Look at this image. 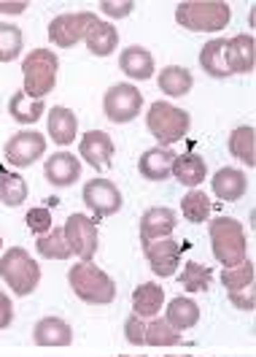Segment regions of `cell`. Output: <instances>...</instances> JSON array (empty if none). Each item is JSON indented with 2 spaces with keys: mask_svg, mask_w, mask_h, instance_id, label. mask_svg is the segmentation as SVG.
Masks as SVG:
<instances>
[{
  "mask_svg": "<svg viewBox=\"0 0 256 357\" xmlns=\"http://www.w3.org/2000/svg\"><path fill=\"white\" fill-rule=\"evenodd\" d=\"M35 249L43 260H67L73 255V249L67 244V236H65V225L63 227H51L46 236L35 238Z\"/></svg>",
  "mask_w": 256,
  "mask_h": 357,
  "instance_id": "cell-27",
  "label": "cell"
},
{
  "mask_svg": "<svg viewBox=\"0 0 256 357\" xmlns=\"http://www.w3.org/2000/svg\"><path fill=\"white\" fill-rule=\"evenodd\" d=\"M79 149H81V157H84L95 171H103L108 162H111L113 152H116L113 138L108 133H103V130H89V133H84V138L79 141Z\"/></svg>",
  "mask_w": 256,
  "mask_h": 357,
  "instance_id": "cell-16",
  "label": "cell"
},
{
  "mask_svg": "<svg viewBox=\"0 0 256 357\" xmlns=\"http://www.w3.org/2000/svg\"><path fill=\"white\" fill-rule=\"evenodd\" d=\"M184 187H189V190H197V184H202L205 176H208V165H205V160L200 155H194V152H186V155H178L175 157V162H173V174Z\"/></svg>",
  "mask_w": 256,
  "mask_h": 357,
  "instance_id": "cell-22",
  "label": "cell"
},
{
  "mask_svg": "<svg viewBox=\"0 0 256 357\" xmlns=\"http://www.w3.org/2000/svg\"><path fill=\"white\" fill-rule=\"evenodd\" d=\"M146 128L162 146H168V144H175V141H181L184 135L189 133L192 119L184 109L173 106L168 100H157L146 112Z\"/></svg>",
  "mask_w": 256,
  "mask_h": 357,
  "instance_id": "cell-6",
  "label": "cell"
},
{
  "mask_svg": "<svg viewBox=\"0 0 256 357\" xmlns=\"http://www.w3.org/2000/svg\"><path fill=\"white\" fill-rule=\"evenodd\" d=\"M67 282H70V290L76 292V298L89 306H106L116 298V282L92 260L89 263L79 260L67 271Z\"/></svg>",
  "mask_w": 256,
  "mask_h": 357,
  "instance_id": "cell-1",
  "label": "cell"
},
{
  "mask_svg": "<svg viewBox=\"0 0 256 357\" xmlns=\"http://www.w3.org/2000/svg\"><path fill=\"white\" fill-rule=\"evenodd\" d=\"M33 341L38 347H70L73 344V328L60 317H43L35 322Z\"/></svg>",
  "mask_w": 256,
  "mask_h": 357,
  "instance_id": "cell-19",
  "label": "cell"
},
{
  "mask_svg": "<svg viewBox=\"0 0 256 357\" xmlns=\"http://www.w3.org/2000/svg\"><path fill=\"white\" fill-rule=\"evenodd\" d=\"M24 220H27V227H30L35 236H46V233L54 227V222H51V211H49V208H43V206L30 208Z\"/></svg>",
  "mask_w": 256,
  "mask_h": 357,
  "instance_id": "cell-37",
  "label": "cell"
},
{
  "mask_svg": "<svg viewBox=\"0 0 256 357\" xmlns=\"http://www.w3.org/2000/svg\"><path fill=\"white\" fill-rule=\"evenodd\" d=\"M230 6L221 0H186L175 8V22L192 33H218L230 24Z\"/></svg>",
  "mask_w": 256,
  "mask_h": 357,
  "instance_id": "cell-3",
  "label": "cell"
},
{
  "mask_svg": "<svg viewBox=\"0 0 256 357\" xmlns=\"http://www.w3.org/2000/svg\"><path fill=\"white\" fill-rule=\"evenodd\" d=\"M0 246H3V238H0Z\"/></svg>",
  "mask_w": 256,
  "mask_h": 357,
  "instance_id": "cell-44",
  "label": "cell"
},
{
  "mask_svg": "<svg viewBox=\"0 0 256 357\" xmlns=\"http://www.w3.org/2000/svg\"><path fill=\"white\" fill-rule=\"evenodd\" d=\"M46 149V138L38 130H22L14 133L6 141V160L14 165V168H30Z\"/></svg>",
  "mask_w": 256,
  "mask_h": 357,
  "instance_id": "cell-11",
  "label": "cell"
},
{
  "mask_svg": "<svg viewBox=\"0 0 256 357\" xmlns=\"http://www.w3.org/2000/svg\"><path fill=\"white\" fill-rule=\"evenodd\" d=\"M57 68H60V60L49 49H33L30 54H24L22 60L24 95L35 100H46V95L57 84Z\"/></svg>",
  "mask_w": 256,
  "mask_h": 357,
  "instance_id": "cell-5",
  "label": "cell"
},
{
  "mask_svg": "<svg viewBox=\"0 0 256 357\" xmlns=\"http://www.w3.org/2000/svg\"><path fill=\"white\" fill-rule=\"evenodd\" d=\"M178 282L186 292H205L211 290V284H214V271L208 266H200V263L189 260L184 266V271L178 273Z\"/></svg>",
  "mask_w": 256,
  "mask_h": 357,
  "instance_id": "cell-31",
  "label": "cell"
},
{
  "mask_svg": "<svg viewBox=\"0 0 256 357\" xmlns=\"http://www.w3.org/2000/svg\"><path fill=\"white\" fill-rule=\"evenodd\" d=\"M0 279L8 284V290L17 292L19 298L33 295L41 284V266L30 257L27 249L11 246L0 257Z\"/></svg>",
  "mask_w": 256,
  "mask_h": 357,
  "instance_id": "cell-2",
  "label": "cell"
},
{
  "mask_svg": "<svg viewBox=\"0 0 256 357\" xmlns=\"http://www.w3.org/2000/svg\"><path fill=\"white\" fill-rule=\"evenodd\" d=\"M119 68L122 73L135 79V82H146L154 76V54L143 46H127L119 54Z\"/></svg>",
  "mask_w": 256,
  "mask_h": 357,
  "instance_id": "cell-20",
  "label": "cell"
},
{
  "mask_svg": "<svg viewBox=\"0 0 256 357\" xmlns=\"http://www.w3.org/2000/svg\"><path fill=\"white\" fill-rule=\"evenodd\" d=\"M254 63H256L254 36L243 33V36H235V38H227V44H224V66L230 70V76L251 73Z\"/></svg>",
  "mask_w": 256,
  "mask_h": 357,
  "instance_id": "cell-12",
  "label": "cell"
},
{
  "mask_svg": "<svg viewBox=\"0 0 256 357\" xmlns=\"http://www.w3.org/2000/svg\"><path fill=\"white\" fill-rule=\"evenodd\" d=\"M125 338H127L132 347H143L146 344V322L138 314H129L127 317V322H125Z\"/></svg>",
  "mask_w": 256,
  "mask_h": 357,
  "instance_id": "cell-38",
  "label": "cell"
},
{
  "mask_svg": "<svg viewBox=\"0 0 256 357\" xmlns=\"http://www.w3.org/2000/svg\"><path fill=\"white\" fill-rule=\"evenodd\" d=\"M224 44H227V38H214L200 52V66L214 79H227L230 76V70L224 66Z\"/></svg>",
  "mask_w": 256,
  "mask_h": 357,
  "instance_id": "cell-30",
  "label": "cell"
},
{
  "mask_svg": "<svg viewBox=\"0 0 256 357\" xmlns=\"http://www.w3.org/2000/svg\"><path fill=\"white\" fill-rule=\"evenodd\" d=\"M27 192H30V187L24 178L0 171V203L3 206H22L27 201Z\"/></svg>",
  "mask_w": 256,
  "mask_h": 357,
  "instance_id": "cell-34",
  "label": "cell"
},
{
  "mask_svg": "<svg viewBox=\"0 0 256 357\" xmlns=\"http://www.w3.org/2000/svg\"><path fill=\"white\" fill-rule=\"evenodd\" d=\"M254 128L251 125H243V128H235L230 133V155L235 157L237 162L254 168L256 165V141H254Z\"/></svg>",
  "mask_w": 256,
  "mask_h": 357,
  "instance_id": "cell-28",
  "label": "cell"
},
{
  "mask_svg": "<svg viewBox=\"0 0 256 357\" xmlns=\"http://www.w3.org/2000/svg\"><path fill=\"white\" fill-rule=\"evenodd\" d=\"M157 82H159V89H162L168 98H184V95H189L194 84L192 73L184 66L162 68V73L157 76Z\"/></svg>",
  "mask_w": 256,
  "mask_h": 357,
  "instance_id": "cell-25",
  "label": "cell"
},
{
  "mask_svg": "<svg viewBox=\"0 0 256 357\" xmlns=\"http://www.w3.org/2000/svg\"><path fill=\"white\" fill-rule=\"evenodd\" d=\"M100 11L111 20H122V17H129L135 11V3L132 0H103Z\"/></svg>",
  "mask_w": 256,
  "mask_h": 357,
  "instance_id": "cell-39",
  "label": "cell"
},
{
  "mask_svg": "<svg viewBox=\"0 0 256 357\" xmlns=\"http://www.w3.org/2000/svg\"><path fill=\"white\" fill-rule=\"evenodd\" d=\"M143 255L149 260L151 271L162 279L173 276V271H178L181 263V246L173 238H157V241H146L143 244Z\"/></svg>",
  "mask_w": 256,
  "mask_h": 357,
  "instance_id": "cell-13",
  "label": "cell"
},
{
  "mask_svg": "<svg viewBox=\"0 0 256 357\" xmlns=\"http://www.w3.org/2000/svg\"><path fill=\"white\" fill-rule=\"evenodd\" d=\"M230 301H232V306H237L240 312H254V292L251 290L230 292Z\"/></svg>",
  "mask_w": 256,
  "mask_h": 357,
  "instance_id": "cell-40",
  "label": "cell"
},
{
  "mask_svg": "<svg viewBox=\"0 0 256 357\" xmlns=\"http://www.w3.org/2000/svg\"><path fill=\"white\" fill-rule=\"evenodd\" d=\"M81 201L95 214V222L122 211V192H119V187L111 178H92V181H86L84 190H81Z\"/></svg>",
  "mask_w": 256,
  "mask_h": 357,
  "instance_id": "cell-8",
  "label": "cell"
},
{
  "mask_svg": "<svg viewBox=\"0 0 256 357\" xmlns=\"http://www.w3.org/2000/svg\"><path fill=\"white\" fill-rule=\"evenodd\" d=\"M211 190H214V195L218 201H227V203H235L240 201L243 195H246V190H248V178L243 171H237V168H218L214 174V181H211Z\"/></svg>",
  "mask_w": 256,
  "mask_h": 357,
  "instance_id": "cell-18",
  "label": "cell"
},
{
  "mask_svg": "<svg viewBox=\"0 0 256 357\" xmlns=\"http://www.w3.org/2000/svg\"><path fill=\"white\" fill-rule=\"evenodd\" d=\"M170 357H189V355H170Z\"/></svg>",
  "mask_w": 256,
  "mask_h": 357,
  "instance_id": "cell-43",
  "label": "cell"
},
{
  "mask_svg": "<svg viewBox=\"0 0 256 357\" xmlns=\"http://www.w3.org/2000/svg\"><path fill=\"white\" fill-rule=\"evenodd\" d=\"M211 249H214V257L224 268L240 266L248 252V238H246L243 225L232 217H216L211 222Z\"/></svg>",
  "mask_w": 256,
  "mask_h": 357,
  "instance_id": "cell-4",
  "label": "cell"
},
{
  "mask_svg": "<svg viewBox=\"0 0 256 357\" xmlns=\"http://www.w3.org/2000/svg\"><path fill=\"white\" fill-rule=\"evenodd\" d=\"M65 236L73 255H79L84 263H89L97 252V222L86 214H70L65 222Z\"/></svg>",
  "mask_w": 256,
  "mask_h": 357,
  "instance_id": "cell-10",
  "label": "cell"
},
{
  "mask_svg": "<svg viewBox=\"0 0 256 357\" xmlns=\"http://www.w3.org/2000/svg\"><path fill=\"white\" fill-rule=\"evenodd\" d=\"M97 22V14L92 11H76V14H60L49 22V41L60 49H70L86 38V30Z\"/></svg>",
  "mask_w": 256,
  "mask_h": 357,
  "instance_id": "cell-9",
  "label": "cell"
},
{
  "mask_svg": "<svg viewBox=\"0 0 256 357\" xmlns=\"http://www.w3.org/2000/svg\"><path fill=\"white\" fill-rule=\"evenodd\" d=\"M24 36L17 24H0V63H14L22 54Z\"/></svg>",
  "mask_w": 256,
  "mask_h": 357,
  "instance_id": "cell-36",
  "label": "cell"
},
{
  "mask_svg": "<svg viewBox=\"0 0 256 357\" xmlns=\"http://www.w3.org/2000/svg\"><path fill=\"white\" fill-rule=\"evenodd\" d=\"M11 322H14V306H11V298L0 290V331H6Z\"/></svg>",
  "mask_w": 256,
  "mask_h": 357,
  "instance_id": "cell-41",
  "label": "cell"
},
{
  "mask_svg": "<svg viewBox=\"0 0 256 357\" xmlns=\"http://www.w3.org/2000/svg\"><path fill=\"white\" fill-rule=\"evenodd\" d=\"M165 319L170 322L175 331H189L200 322V306L194 303L192 298H173L168 303V312H165Z\"/></svg>",
  "mask_w": 256,
  "mask_h": 357,
  "instance_id": "cell-26",
  "label": "cell"
},
{
  "mask_svg": "<svg viewBox=\"0 0 256 357\" xmlns=\"http://www.w3.org/2000/svg\"><path fill=\"white\" fill-rule=\"evenodd\" d=\"M162 303H165V290L159 284L143 282L132 292V312L138 314L141 319H151L154 314H159Z\"/></svg>",
  "mask_w": 256,
  "mask_h": 357,
  "instance_id": "cell-23",
  "label": "cell"
},
{
  "mask_svg": "<svg viewBox=\"0 0 256 357\" xmlns=\"http://www.w3.org/2000/svg\"><path fill=\"white\" fill-rule=\"evenodd\" d=\"M181 341V331H175L165 317H154L151 325H146V344L151 347H175Z\"/></svg>",
  "mask_w": 256,
  "mask_h": 357,
  "instance_id": "cell-33",
  "label": "cell"
},
{
  "mask_svg": "<svg viewBox=\"0 0 256 357\" xmlns=\"http://www.w3.org/2000/svg\"><path fill=\"white\" fill-rule=\"evenodd\" d=\"M84 41H86V49H89L95 57H108V54L119 46V33H116L113 24L97 20V22L86 30Z\"/></svg>",
  "mask_w": 256,
  "mask_h": 357,
  "instance_id": "cell-24",
  "label": "cell"
},
{
  "mask_svg": "<svg viewBox=\"0 0 256 357\" xmlns=\"http://www.w3.org/2000/svg\"><path fill=\"white\" fill-rule=\"evenodd\" d=\"M178 227V217L168 206H154L143 211L141 217V241H157V238H170L173 230Z\"/></svg>",
  "mask_w": 256,
  "mask_h": 357,
  "instance_id": "cell-14",
  "label": "cell"
},
{
  "mask_svg": "<svg viewBox=\"0 0 256 357\" xmlns=\"http://www.w3.org/2000/svg\"><path fill=\"white\" fill-rule=\"evenodd\" d=\"M181 211H184V217L192 225H200L211 220L214 206H211V198H208L202 190H189V192L184 195V201H181Z\"/></svg>",
  "mask_w": 256,
  "mask_h": 357,
  "instance_id": "cell-32",
  "label": "cell"
},
{
  "mask_svg": "<svg viewBox=\"0 0 256 357\" xmlns=\"http://www.w3.org/2000/svg\"><path fill=\"white\" fill-rule=\"evenodd\" d=\"M43 176L54 187H70V184H76L81 178V162L70 152H57V155H51L46 160Z\"/></svg>",
  "mask_w": 256,
  "mask_h": 357,
  "instance_id": "cell-15",
  "label": "cell"
},
{
  "mask_svg": "<svg viewBox=\"0 0 256 357\" xmlns=\"http://www.w3.org/2000/svg\"><path fill=\"white\" fill-rule=\"evenodd\" d=\"M221 284L227 287V292L248 290L254 284V263L251 260H243L240 266L224 268L221 271Z\"/></svg>",
  "mask_w": 256,
  "mask_h": 357,
  "instance_id": "cell-35",
  "label": "cell"
},
{
  "mask_svg": "<svg viewBox=\"0 0 256 357\" xmlns=\"http://www.w3.org/2000/svg\"><path fill=\"white\" fill-rule=\"evenodd\" d=\"M143 109V95L141 89L122 82V84H113L103 95V114L106 119H111L113 125H125V122H132Z\"/></svg>",
  "mask_w": 256,
  "mask_h": 357,
  "instance_id": "cell-7",
  "label": "cell"
},
{
  "mask_svg": "<svg viewBox=\"0 0 256 357\" xmlns=\"http://www.w3.org/2000/svg\"><path fill=\"white\" fill-rule=\"evenodd\" d=\"M43 106H46L43 100L27 98L24 89H19V92H14L11 100H8V114H11V119L19 122V125H35L43 116Z\"/></svg>",
  "mask_w": 256,
  "mask_h": 357,
  "instance_id": "cell-29",
  "label": "cell"
},
{
  "mask_svg": "<svg viewBox=\"0 0 256 357\" xmlns=\"http://www.w3.org/2000/svg\"><path fill=\"white\" fill-rule=\"evenodd\" d=\"M46 128H49V138L57 144V146H67L76 141V133H79V119L76 114L65 106H54L49 112V119H46Z\"/></svg>",
  "mask_w": 256,
  "mask_h": 357,
  "instance_id": "cell-21",
  "label": "cell"
},
{
  "mask_svg": "<svg viewBox=\"0 0 256 357\" xmlns=\"http://www.w3.org/2000/svg\"><path fill=\"white\" fill-rule=\"evenodd\" d=\"M173 162H175V155L170 146H154L141 155L138 171L146 181H165L173 174Z\"/></svg>",
  "mask_w": 256,
  "mask_h": 357,
  "instance_id": "cell-17",
  "label": "cell"
},
{
  "mask_svg": "<svg viewBox=\"0 0 256 357\" xmlns=\"http://www.w3.org/2000/svg\"><path fill=\"white\" fill-rule=\"evenodd\" d=\"M0 11L3 14H22V11H27V3L24 0H14V3H0Z\"/></svg>",
  "mask_w": 256,
  "mask_h": 357,
  "instance_id": "cell-42",
  "label": "cell"
}]
</instances>
